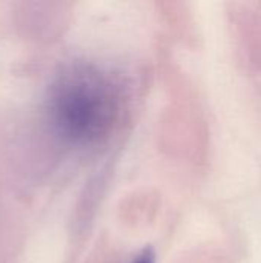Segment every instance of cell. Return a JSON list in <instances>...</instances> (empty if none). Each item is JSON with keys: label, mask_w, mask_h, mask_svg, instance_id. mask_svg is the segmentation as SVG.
<instances>
[{"label": "cell", "mask_w": 261, "mask_h": 263, "mask_svg": "<svg viewBox=\"0 0 261 263\" xmlns=\"http://www.w3.org/2000/svg\"><path fill=\"white\" fill-rule=\"evenodd\" d=\"M132 263H155V254L151 248H146L134 259Z\"/></svg>", "instance_id": "obj_2"}, {"label": "cell", "mask_w": 261, "mask_h": 263, "mask_svg": "<svg viewBox=\"0 0 261 263\" xmlns=\"http://www.w3.org/2000/svg\"><path fill=\"white\" fill-rule=\"evenodd\" d=\"M120 112L118 85L92 65L66 68L49 89V120L60 137L77 146H92L108 139Z\"/></svg>", "instance_id": "obj_1"}]
</instances>
